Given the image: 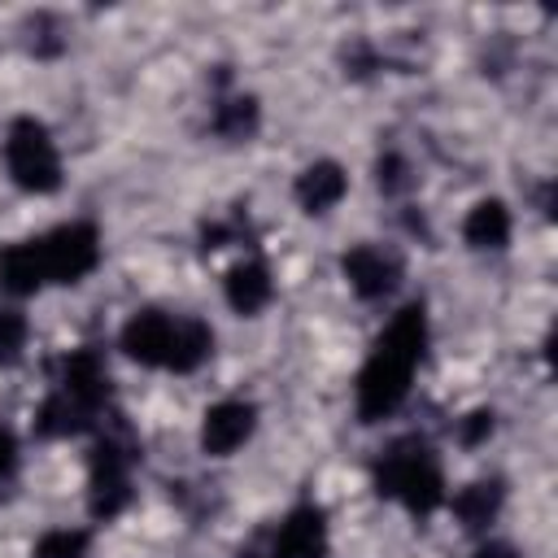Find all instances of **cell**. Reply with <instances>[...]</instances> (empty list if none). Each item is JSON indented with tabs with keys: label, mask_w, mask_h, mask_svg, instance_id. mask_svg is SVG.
<instances>
[{
	"label": "cell",
	"mask_w": 558,
	"mask_h": 558,
	"mask_svg": "<svg viewBox=\"0 0 558 558\" xmlns=\"http://www.w3.org/2000/svg\"><path fill=\"white\" fill-rule=\"evenodd\" d=\"M48 283L44 275V253H39V240H17L0 253V288L9 296H31Z\"/></svg>",
	"instance_id": "14"
},
{
	"label": "cell",
	"mask_w": 558,
	"mask_h": 558,
	"mask_svg": "<svg viewBox=\"0 0 558 558\" xmlns=\"http://www.w3.org/2000/svg\"><path fill=\"white\" fill-rule=\"evenodd\" d=\"M375 183H379L384 196H405V192L418 183V174H414V166H410L401 153H384V157L375 161Z\"/></svg>",
	"instance_id": "21"
},
{
	"label": "cell",
	"mask_w": 558,
	"mask_h": 558,
	"mask_svg": "<svg viewBox=\"0 0 558 558\" xmlns=\"http://www.w3.org/2000/svg\"><path fill=\"white\" fill-rule=\"evenodd\" d=\"M375 493L397 497L410 514H432L445 501V475L427 440L401 436L375 462Z\"/></svg>",
	"instance_id": "2"
},
{
	"label": "cell",
	"mask_w": 558,
	"mask_h": 558,
	"mask_svg": "<svg viewBox=\"0 0 558 558\" xmlns=\"http://www.w3.org/2000/svg\"><path fill=\"white\" fill-rule=\"evenodd\" d=\"M4 166L22 192L48 196L61 187V153L39 118H13L4 135Z\"/></svg>",
	"instance_id": "4"
},
{
	"label": "cell",
	"mask_w": 558,
	"mask_h": 558,
	"mask_svg": "<svg viewBox=\"0 0 558 558\" xmlns=\"http://www.w3.org/2000/svg\"><path fill=\"white\" fill-rule=\"evenodd\" d=\"M222 292H227V305H231L235 314H244V318L262 314V310L270 305V296H275L270 266H266L262 257H244V262H235V266L227 270V279H222Z\"/></svg>",
	"instance_id": "12"
},
{
	"label": "cell",
	"mask_w": 558,
	"mask_h": 558,
	"mask_svg": "<svg viewBox=\"0 0 558 558\" xmlns=\"http://www.w3.org/2000/svg\"><path fill=\"white\" fill-rule=\"evenodd\" d=\"M257 427V405L253 401H240V397H227V401H214L201 418V449L209 458H231Z\"/></svg>",
	"instance_id": "6"
},
{
	"label": "cell",
	"mask_w": 558,
	"mask_h": 558,
	"mask_svg": "<svg viewBox=\"0 0 558 558\" xmlns=\"http://www.w3.org/2000/svg\"><path fill=\"white\" fill-rule=\"evenodd\" d=\"M501 506H506V484H501V480H471V484H462V488L453 493V501H449L453 519H458L466 532H484V527L501 514Z\"/></svg>",
	"instance_id": "13"
},
{
	"label": "cell",
	"mask_w": 558,
	"mask_h": 558,
	"mask_svg": "<svg viewBox=\"0 0 558 558\" xmlns=\"http://www.w3.org/2000/svg\"><path fill=\"white\" fill-rule=\"evenodd\" d=\"M26 336H31V323L22 310H9L0 305V366H13L26 349Z\"/></svg>",
	"instance_id": "22"
},
{
	"label": "cell",
	"mask_w": 558,
	"mask_h": 558,
	"mask_svg": "<svg viewBox=\"0 0 558 558\" xmlns=\"http://www.w3.org/2000/svg\"><path fill=\"white\" fill-rule=\"evenodd\" d=\"M26 48L35 52V57H44V61H52V57H61L65 48H70V31H65V22L57 17V13H31L26 17Z\"/></svg>",
	"instance_id": "19"
},
{
	"label": "cell",
	"mask_w": 558,
	"mask_h": 558,
	"mask_svg": "<svg viewBox=\"0 0 558 558\" xmlns=\"http://www.w3.org/2000/svg\"><path fill=\"white\" fill-rule=\"evenodd\" d=\"M209 353H214V331H209V323H201V318H174V340H170L166 366H170L174 375H192Z\"/></svg>",
	"instance_id": "16"
},
{
	"label": "cell",
	"mask_w": 558,
	"mask_h": 558,
	"mask_svg": "<svg viewBox=\"0 0 558 558\" xmlns=\"http://www.w3.org/2000/svg\"><path fill=\"white\" fill-rule=\"evenodd\" d=\"M371 70H379V52H375V44H371V39H353V44L344 48V74L362 78V74H371Z\"/></svg>",
	"instance_id": "24"
},
{
	"label": "cell",
	"mask_w": 558,
	"mask_h": 558,
	"mask_svg": "<svg viewBox=\"0 0 558 558\" xmlns=\"http://www.w3.org/2000/svg\"><path fill=\"white\" fill-rule=\"evenodd\" d=\"M170 340H174V318L166 310H135L122 323V336H118L122 353L140 366H166Z\"/></svg>",
	"instance_id": "8"
},
{
	"label": "cell",
	"mask_w": 558,
	"mask_h": 558,
	"mask_svg": "<svg viewBox=\"0 0 558 558\" xmlns=\"http://www.w3.org/2000/svg\"><path fill=\"white\" fill-rule=\"evenodd\" d=\"M92 423H96V414H87V410H83L78 401H70L61 388L48 392L44 405L35 410V436H44V440L74 436V432H83V427H92Z\"/></svg>",
	"instance_id": "17"
},
{
	"label": "cell",
	"mask_w": 558,
	"mask_h": 558,
	"mask_svg": "<svg viewBox=\"0 0 558 558\" xmlns=\"http://www.w3.org/2000/svg\"><path fill=\"white\" fill-rule=\"evenodd\" d=\"M462 240L471 248H484V253L488 248H506L510 244V209L497 196L475 201L471 214H466V222H462Z\"/></svg>",
	"instance_id": "15"
},
{
	"label": "cell",
	"mask_w": 558,
	"mask_h": 558,
	"mask_svg": "<svg viewBox=\"0 0 558 558\" xmlns=\"http://www.w3.org/2000/svg\"><path fill=\"white\" fill-rule=\"evenodd\" d=\"M17 466V436L9 427H0V480H9Z\"/></svg>",
	"instance_id": "25"
},
{
	"label": "cell",
	"mask_w": 558,
	"mask_h": 558,
	"mask_svg": "<svg viewBox=\"0 0 558 558\" xmlns=\"http://www.w3.org/2000/svg\"><path fill=\"white\" fill-rule=\"evenodd\" d=\"M340 270H344L349 288L362 301H384L397 288V279H401V262L388 248H379V244H353L340 257Z\"/></svg>",
	"instance_id": "7"
},
{
	"label": "cell",
	"mask_w": 558,
	"mask_h": 558,
	"mask_svg": "<svg viewBox=\"0 0 558 558\" xmlns=\"http://www.w3.org/2000/svg\"><path fill=\"white\" fill-rule=\"evenodd\" d=\"M427 349V310L423 301H410L392 314V323L379 331L371 357L357 371V418L362 423H379L388 418L405 397H410V379L423 362Z\"/></svg>",
	"instance_id": "1"
},
{
	"label": "cell",
	"mask_w": 558,
	"mask_h": 558,
	"mask_svg": "<svg viewBox=\"0 0 558 558\" xmlns=\"http://www.w3.org/2000/svg\"><path fill=\"white\" fill-rule=\"evenodd\" d=\"M48 283H83L100 266V231L96 222H61L39 240Z\"/></svg>",
	"instance_id": "5"
},
{
	"label": "cell",
	"mask_w": 558,
	"mask_h": 558,
	"mask_svg": "<svg viewBox=\"0 0 558 558\" xmlns=\"http://www.w3.org/2000/svg\"><path fill=\"white\" fill-rule=\"evenodd\" d=\"M493 427H497V414L493 410H471L466 418H458V440L466 445V449H475V445H484L488 436H493Z\"/></svg>",
	"instance_id": "23"
},
{
	"label": "cell",
	"mask_w": 558,
	"mask_h": 558,
	"mask_svg": "<svg viewBox=\"0 0 558 558\" xmlns=\"http://www.w3.org/2000/svg\"><path fill=\"white\" fill-rule=\"evenodd\" d=\"M70 401H78L87 414H100V405L109 401V371L105 357L96 349H74L61 362V384H57Z\"/></svg>",
	"instance_id": "10"
},
{
	"label": "cell",
	"mask_w": 558,
	"mask_h": 558,
	"mask_svg": "<svg viewBox=\"0 0 558 558\" xmlns=\"http://www.w3.org/2000/svg\"><path fill=\"white\" fill-rule=\"evenodd\" d=\"M83 554H87V532L83 527H52L31 549V558H83Z\"/></svg>",
	"instance_id": "20"
},
{
	"label": "cell",
	"mask_w": 558,
	"mask_h": 558,
	"mask_svg": "<svg viewBox=\"0 0 558 558\" xmlns=\"http://www.w3.org/2000/svg\"><path fill=\"white\" fill-rule=\"evenodd\" d=\"M471 558H519V549L506 545V541H488V545H480Z\"/></svg>",
	"instance_id": "26"
},
{
	"label": "cell",
	"mask_w": 558,
	"mask_h": 558,
	"mask_svg": "<svg viewBox=\"0 0 558 558\" xmlns=\"http://www.w3.org/2000/svg\"><path fill=\"white\" fill-rule=\"evenodd\" d=\"M344 192H349V174H344V166L331 161V157L310 161V166L296 174V183H292V196H296V205H301L305 214H327V209H336V205L344 201Z\"/></svg>",
	"instance_id": "11"
},
{
	"label": "cell",
	"mask_w": 558,
	"mask_h": 558,
	"mask_svg": "<svg viewBox=\"0 0 558 558\" xmlns=\"http://www.w3.org/2000/svg\"><path fill=\"white\" fill-rule=\"evenodd\" d=\"M257 126H262V105H257V96H231V100H222V105L214 109V135L227 140V144L253 140Z\"/></svg>",
	"instance_id": "18"
},
{
	"label": "cell",
	"mask_w": 558,
	"mask_h": 558,
	"mask_svg": "<svg viewBox=\"0 0 558 558\" xmlns=\"http://www.w3.org/2000/svg\"><path fill=\"white\" fill-rule=\"evenodd\" d=\"M270 558H327V514L318 506H292L275 527Z\"/></svg>",
	"instance_id": "9"
},
{
	"label": "cell",
	"mask_w": 558,
	"mask_h": 558,
	"mask_svg": "<svg viewBox=\"0 0 558 558\" xmlns=\"http://www.w3.org/2000/svg\"><path fill=\"white\" fill-rule=\"evenodd\" d=\"M140 462V445L126 423H113L100 432L92 449V475H87V514L92 519H118L131 506V466Z\"/></svg>",
	"instance_id": "3"
}]
</instances>
